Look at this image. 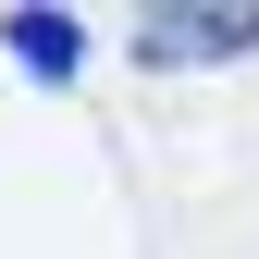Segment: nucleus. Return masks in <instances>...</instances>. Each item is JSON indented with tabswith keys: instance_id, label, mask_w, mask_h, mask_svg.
Listing matches in <instances>:
<instances>
[{
	"instance_id": "f03ea898",
	"label": "nucleus",
	"mask_w": 259,
	"mask_h": 259,
	"mask_svg": "<svg viewBox=\"0 0 259 259\" xmlns=\"http://www.w3.org/2000/svg\"><path fill=\"white\" fill-rule=\"evenodd\" d=\"M0 50H13L37 87H74L87 74V25L74 13H0Z\"/></svg>"
},
{
	"instance_id": "f257e3e1",
	"label": "nucleus",
	"mask_w": 259,
	"mask_h": 259,
	"mask_svg": "<svg viewBox=\"0 0 259 259\" xmlns=\"http://www.w3.org/2000/svg\"><path fill=\"white\" fill-rule=\"evenodd\" d=\"M235 50H259V13H136V62H235Z\"/></svg>"
}]
</instances>
